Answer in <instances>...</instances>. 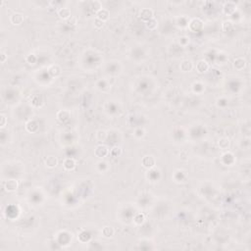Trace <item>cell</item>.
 Listing matches in <instances>:
<instances>
[{"mask_svg":"<svg viewBox=\"0 0 251 251\" xmlns=\"http://www.w3.org/2000/svg\"><path fill=\"white\" fill-rule=\"evenodd\" d=\"M4 187L8 192H13L15 190H17L19 187V183L16 180H8L4 184Z\"/></svg>","mask_w":251,"mask_h":251,"instance_id":"obj_1","label":"cell"},{"mask_svg":"<svg viewBox=\"0 0 251 251\" xmlns=\"http://www.w3.org/2000/svg\"><path fill=\"white\" fill-rule=\"evenodd\" d=\"M108 153H109V149L106 145H103V144L98 145L96 149H95V155L99 158H103L105 156H107Z\"/></svg>","mask_w":251,"mask_h":251,"instance_id":"obj_2","label":"cell"},{"mask_svg":"<svg viewBox=\"0 0 251 251\" xmlns=\"http://www.w3.org/2000/svg\"><path fill=\"white\" fill-rule=\"evenodd\" d=\"M153 11L151 9H149V8H144L142 9L141 11H140L139 13V17L141 18L142 20H144V21H149V20H151L153 18Z\"/></svg>","mask_w":251,"mask_h":251,"instance_id":"obj_3","label":"cell"},{"mask_svg":"<svg viewBox=\"0 0 251 251\" xmlns=\"http://www.w3.org/2000/svg\"><path fill=\"white\" fill-rule=\"evenodd\" d=\"M11 23L13 25H21L23 22H24V15L21 14V13H14L12 16H11Z\"/></svg>","mask_w":251,"mask_h":251,"instance_id":"obj_4","label":"cell"},{"mask_svg":"<svg viewBox=\"0 0 251 251\" xmlns=\"http://www.w3.org/2000/svg\"><path fill=\"white\" fill-rule=\"evenodd\" d=\"M58 16L63 20H68L71 17V10L67 7L60 8V10L58 11Z\"/></svg>","mask_w":251,"mask_h":251,"instance_id":"obj_5","label":"cell"},{"mask_svg":"<svg viewBox=\"0 0 251 251\" xmlns=\"http://www.w3.org/2000/svg\"><path fill=\"white\" fill-rule=\"evenodd\" d=\"M208 68H209V65L206 61H204V60H200V61L196 64V70L199 74L205 73L208 70Z\"/></svg>","mask_w":251,"mask_h":251,"instance_id":"obj_6","label":"cell"},{"mask_svg":"<svg viewBox=\"0 0 251 251\" xmlns=\"http://www.w3.org/2000/svg\"><path fill=\"white\" fill-rule=\"evenodd\" d=\"M45 164H46V166L49 167V168H54L57 166L58 164V160L56 157L54 156H48L46 159H45Z\"/></svg>","mask_w":251,"mask_h":251,"instance_id":"obj_7","label":"cell"},{"mask_svg":"<svg viewBox=\"0 0 251 251\" xmlns=\"http://www.w3.org/2000/svg\"><path fill=\"white\" fill-rule=\"evenodd\" d=\"M245 65H246V62H245V60L243 58L238 57L237 59H234V66L237 70H242L245 67Z\"/></svg>","mask_w":251,"mask_h":251,"instance_id":"obj_8","label":"cell"},{"mask_svg":"<svg viewBox=\"0 0 251 251\" xmlns=\"http://www.w3.org/2000/svg\"><path fill=\"white\" fill-rule=\"evenodd\" d=\"M57 118L59 121L61 122H66L67 120H69L70 118V113L67 111V110H61L57 113Z\"/></svg>","mask_w":251,"mask_h":251,"instance_id":"obj_9","label":"cell"},{"mask_svg":"<svg viewBox=\"0 0 251 251\" xmlns=\"http://www.w3.org/2000/svg\"><path fill=\"white\" fill-rule=\"evenodd\" d=\"M193 68V65L191 61H188V60H184L180 64V69H182L183 72H189L190 70Z\"/></svg>","mask_w":251,"mask_h":251,"instance_id":"obj_10","label":"cell"},{"mask_svg":"<svg viewBox=\"0 0 251 251\" xmlns=\"http://www.w3.org/2000/svg\"><path fill=\"white\" fill-rule=\"evenodd\" d=\"M108 18H109V12L107 11L106 9L102 8L100 11L97 12V19L100 20V21L104 22V21H106Z\"/></svg>","mask_w":251,"mask_h":251,"instance_id":"obj_11","label":"cell"},{"mask_svg":"<svg viewBox=\"0 0 251 251\" xmlns=\"http://www.w3.org/2000/svg\"><path fill=\"white\" fill-rule=\"evenodd\" d=\"M64 167L66 170H73L76 167V162H75L74 159H71V158H68L64 161Z\"/></svg>","mask_w":251,"mask_h":251,"instance_id":"obj_12","label":"cell"},{"mask_svg":"<svg viewBox=\"0 0 251 251\" xmlns=\"http://www.w3.org/2000/svg\"><path fill=\"white\" fill-rule=\"evenodd\" d=\"M219 146L222 148V149H228L229 146H230V140L229 138L227 137H223V138H221L220 139V141H219Z\"/></svg>","mask_w":251,"mask_h":251,"instance_id":"obj_13","label":"cell"},{"mask_svg":"<svg viewBox=\"0 0 251 251\" xmlns=\"http://www.w3.org/2000/svg\"><path fill=\"white\" fill-rule=\"evenodd\" d=\"M145 158L148 160V162H142L143 163V166L144 167H147V168L153 167L154 165H155V159H154V157L153 156H145Z\"/></svg>","mask_w":251,"mask_h":251,"instance_id":"obj_14","label":"cell"},{"mask_svg":"<svg viewBox=\"0 0 251 251\" xmlns=\"http://www.w3.org/2000/svg\"><path fill=\"white\" fill-rule=\"evenodd\" d=\"M96 138H97V140H99V141H104V140L107 138L106 132H105V130H102V129L98 130V132L96 133Z\"/></svg>","mask_w":251,"mask_h":251,"instance_id":"obj_15","label":"cell"},{"mask_svg":"<svg viewBox=\"0 0 251 251\" xmlns=\"http://www.w3.org/2000/svg\"><path fill=\"white\" fill-rule=\"evenodd\" d=\"M146 27L149 29H155L157 27V21L154 18H152L151 20H149V21L146 22Z\"/></svg>","mask_w":251,"mask_h":251,"instance_id":"obj_16","label":"cell"},{"mask_svg":"<svg viewBox=\"0 0 251 251\" xmlns=\"http://www.w3.org/2000/svg\"><path fill=\"white\" fill-rule=\"evenodd\" d=\"M102 233L103 234L105 235L106 237H112L113 234H114V230L111 228V227H105L102 230Z\"/></svg>","mask_w":251,"mask_h":251,"instance_id":"obj_17","label":"cell"},{"mask_svg":"<svg viewBox=\"0 0 251 251\" xmlns=\"http://www.w3.org/2000/svg\"><path fill=\"white\" fill-rule=\"evenodd\" d=\"M111 153L114 155V156H119V155H121V153H122V150H121V148L120 147H114L113 149H112V151H111Z\"/></svg>","mask_w":251,"mask_h":251,"instance_id":"obj_18","label":"cell"},{"mask_svg":"<svg viewBox=\"0 0 251 251\" xmlns=\"http://www.w3.org/2000/svg\"><path fill=\"white\" fill-rule=\"evenodd\" d=\"M50 73L52 75H55V76H57V75L60 74V68L58 66H53L51 69H50Z\"/></svg>","mask_w":251,"mask_h":251,"instance_id":"obj_19","label":"cell"},{"mask_svg":"<svg viewBox=\"0 0 251 251\" xmlns=\"http://www.w3.org/2000/svg\"><path fill=\"white\" fill-rule=\"evenodd\" d=\"M1 120H2V121H1V124H0V126H1V127L3 128L4 126H5V124H6V117H5L3 114L1 115Z\"/></svg>","mask_w":251,"mask_h":251,"instance_id":"obj_20","label":"cell"},{"mask_svg":"<svg viewBox=\"0 0 251 251\" xmlns=\"http://www.w3.org/2000/svg\"><path fill=\"white\" fill-rule=\"evenodd\" d=\"M6 54H5L4 52H1V63H5V61H6Z\"/></svg>","mask_w":251,"mask_h":251,"instance_id":"obj_21","label":"cell"}]
</instances>
